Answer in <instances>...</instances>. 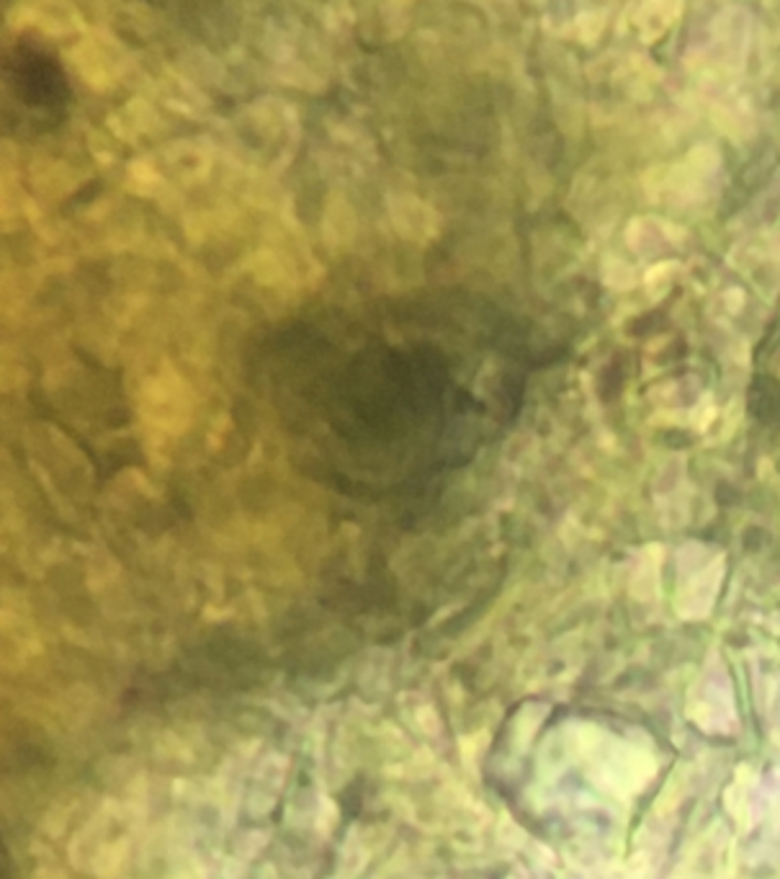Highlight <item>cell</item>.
Wrapping results in <instances>:
<instances>
[{
	"label": "cell",
	"instance_id": "obj_1",
	"mask_svg": "<svg viewBox=\"0 0 780 879\" xmlns=\"http://www.w3.org/2000/svg\"><path fill=\"white\" fill-rule=\"evenodd\" d=\"M67 77L44 50L19 42L3 62V101L6 112L19 108V122L34 129L54 127L67 106Z\"/></svg>",
	"mask_w": 780,
	"mask_h": 879
}]
</instances>
